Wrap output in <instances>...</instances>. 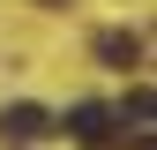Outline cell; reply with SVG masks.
I'll return each mask as SVG.
<instances>
[{"label":"cell","instance_id":"1","mask_svg":"<svg viewBox=\"0 0 157 150\" xmlns=\"http://www.w3.org/2000/svg\"><path fill=\"white\" fill-rule=\"evenodd\" d=\"M67 135L82 143V150H120V112L112 105H97V98H82V105H67Z\"/></svg>","mask_w":157,"mask_h":150},{"label":"cell","instance_id":"2","mask_svg":"<svg viewBox=\"0 0 157 150\" xmlns=\"http://www.w3.org/2000/svg\"><path fill=\"white\" fill-rule=\"evenodd\" d=\"M45 135H52V112H45V105H30V98L0 105V143L23 150V143H45Z\"/></svg>","mask_w":157,"mask_h":150},{"label":"cell","instance_id":"3","mask_svg":"<svg viewBox=\"0 0 157 150\" xmlns=\"http://www.w3.org/2000/svg\"><path fill=\"white\" fill-rule=\"evenodd\" d=\"M97 60H105V68H142V38H135V30H97Z\"/></svg>","mask_w":157,"mask_h":150},{"label":"cell","instance_id":"4","mask_svg":"<svg viewBox=\"0 0 157 150\" xmlns=\"http://www.w3.org/2000/svg\"><path fill=\"white\" fill-rule=\"evenodd\" d=\"M112 112H120V128H135V135H142V128L157 120V98H150L142 83H135V90H127V105H112Z\"/></svg>","mask_w":157,"mask_h":150},{"label":"cell","instance_id":"5","mask_svg":"<svg viewBox=\"0 0 157 150\" xmlns=\"http://www.w3.org/2000/svg\"><path fill=\"white\" fill-rule=\"evenodd\" d=\"M45 8H67V0H45Z\"/></svg>","mask_w":157,"mask_h":150}]
</instances>
